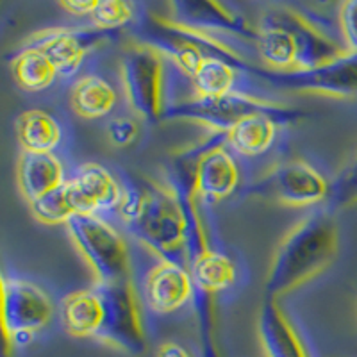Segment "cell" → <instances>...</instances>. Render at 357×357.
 Segmentation results:
<instances>
[{
    "label": "cell",
    "instance_id": "cell-31",
    "mask_svg": "<svg viewBox=\"0 0 357 357\" xmlns=\"http://www.w3.org/2000/svg\"><path fill=\"white\" fill-rule=\"evenodd\" d=\"M59 8L65 9L68 15H73V17L91 18L95 8H97V2H93V0H63V2H59Z\"/></svg>",
    "mask_w": 357,
    "mask_h": 357
},
{
    "label": "cell",
    "instance_id": "cell-23",
    "mask_svg": "<svg viewBox=\"0 0 357 357\" xmlns=\"http://www.w3.org/2000/svg\"><path fill=\"white\" fill-rule=\"evenodd\" d=\"M190 273L197 293L213 296L234 284L236 264L229 256L211 248L191 261Z\"/></svg>",
    "mask_w": 357,
    "mask_h": 357
},
{
    "label": "cell",
    "instance_id": "cell-24",
    "mask_svg": "<svg viewBox=\"0 0 357 357\" xmlns=\"http://www.w3.org/2000/svg\"><path fill=\"white\" fill-rule=\"evenodd\" d=\"M238 66L218 56H206L193 77V97L216 98L236 91Z\"/></svg>",
    "mask_w": 357,
    "mask_h": 357
},
{
    "label": "cell",
    "instance_id": "cell-3",
    "mask_svg": "<svg viewBox=\"0 0 357 357\" xmlns=\"http://www.w3.org/2000/svg\"><path fill=\"white\" fill-rule=\"evenodd\" d=\"M70 240L93 273L95 284L130 280V254L127 241L98 215H77L68 223Z\"/></svg>",
    "mask_w": 357,
    "mask_h": 357
},
{
    "label": "cell",
    "instance_id": "cell-5",
    "mask_svg": "<svg viewBox=\"0 0 357 357\" xmlns=\"http://www.w3.org/2000/svg\"><path fill=\"white\" fill-rule=\"evenodd\" d=\"M254 113H270L277 118H295L301 111L282 106L275 100L256 97L245 91H232L229 95L216 98L190 97L186 100H178L165 111L167 120L190 122L209 129L215 134H227L232 127L243 118Z\"/></svg>",
    "mask_w": 357,
    "mask_h": 357
},
{
    "label": "cell",
    "instance_id": "cell-15",
    "mask_svg": "<svg viewBox=\"0 0 357 357\" xmlns=\"http://www.w3.org/2000/svg\"><path fill=\"white\" fill-rule=\"evenodd\" d=\"M73 206L77 215H98L102 211L118 209L123 197V188L106 167L86 162L66 178Z\"/></svg>",
    "mask_w": 357,
    "mask_h": 357
},
{
    "label": "cell",
    "instance_id": "cell-18",
    "mask_svg": "<svg viewBox=\"0 0 357 357\" xmlns=\"http://www.w3.org/2000/svg\"><path fill=\"white\" fill-rule=\"evenodd\" d=\"M61 321L73 337H97L104 324V301L97 288L79 289L61 302Z\"/></svg>",
    "mask_w": 357,
    "mask_h": 357
},
{
    "label": "cell",
    "instance_id": "cell-19",
    "mask_svg": "<svg viewBox=\"0 0 357 357\" xmlns=\"http://www.w3.org/2000/svg\"><path fill=\"white\" fill-rule=\"evenodd\" d=\"M256 31V50L263 68L277 73L296 72L298 50L291 34L266 17L261 18Z\"/></svg>",
    "mask_w": 357,
    "mask_h": 357
},
{
    "label": "cell",
    "instance_id": "cell-8",
    "mask_svg": "<svg viewBox=\"0 0 357 357\" xmlns=\"http://www.w3.org/2000/svg\"><path fill=\"white\" fill-rule=\"evenodd\" d=\"M95 288L104 301V324L95 340L134 356L145 352L146 334L132 282L123 280L114 284H95Z\"/></svg>",
    "mask_w": 357,
    "mask_h": 357
},
{
    "label": "cell",
    "instance_id": "cell-2",
    "mask_svg": "<svg viewBox=\"0 0 357 357\" xmlns=\"http://www.w3.org/2000/svg\"><path fill=\"white\" fill-rule=\"evenodd\" d=\"M116 211L139 243L159 259L188 261L186 216L170 184L146 181L145 186L123 188Z\"/></svg>",
    "mask_w": 357,
    "mask_h": 357
},
{
    "label": "cell",
    "instance_id": "cell-14",
    "mask_svg": "<svg viewBox=\"0 0 357 357\" xmlns=\"http://www.w3.org/2000/svg\"><path fill=\"white\" fill-rule=\"evenodd\" d=\"M195 293L190 268L177 261L159 259L146 272L143 296L152 312L170 314L188 304Z\"/></svg>",
    "mask_w": 357,
    "mask_h": 357
},
{
    "label": "cell",
    "instance_id": "cell-30",
    "mask_svg": "<svg viewBox=\"0 0 357 357\" xmlns=\"http://www.w3.org/2000/svg\"><path fill=\"white\" fill-rule=\"evenodd\" d=\"M139 136V123L134 116H116L107 123V138L114 146L132 145Z\"/></svg>",
    "mask_w": 357,
    "mask_h": 357
},
{
    "label": "cell",
    "instance_id": "cell-11",
    "mask_svg": "<svg viewBox=\"0 0 357 357\" xmlns=\"http://www.w3.org/2000/svg\"><path fill=\"white\" fill-rule=\"evenodd\" d=\"M170 13L165 15L168 20L184 27L195 29L216 40L234 43L241 38L256 45L257 31L252 29L231 6L213 0H181L168 4Z\"/></svg>",
    "mask_w": 357,
    "mask_h": 357
},
{
    "label": "cell",
    "instance_id": "cell-12",
    "mask_svg": "<svg viewBox=\"0 0 357 357\" xmlns=\"http://www.w3.org/2000/svg\"><path fill=\"white\" fill-rule=\"evenodd\" d=\"M264 17L284 27L293 36L298 50L296 72H309L329 65L347 56L341 40H334L324 29L312 24L307 17L293 8H279L268 11Z\"/></svg>",
    "mask_w": 357,
    "mask_h": 357
},
{
    "label": "cell",
    "instance_id": "cell-20",
    "mask_svg": "<svg viewBox=\"0 0 357 357\" xmlns=\"http://www.w3.org/2000/svg\"><path fill=\"white\" fill-rule=\"evenodd\" d=\"M277 136V116L254 113L236 123L227 134V145L245 158H257L273 145Z\"/></svg>",
    "mask_w": 357,
    "mask_h": 357
},
{
    "label": "cell",
    "instance_id": "cell-13",
    "mask_svg": "<svg viewBox=\"0 0 357 357\" xmlns=\"http://www.w3.org/2000/svg\"><path fill=\"white\" fill-rule=\"evenodd\" d=\"M109 40V33L97 27H52L36 33L25 47H34L49 57L59 75H73L95 47Z\"/></svg>",
    "mask_w": 357,
    "mask_h": 357
},
{
    "label": "cell",
    "instance_id": "cell-32",
    "mask_svg": "<svg viewBox=\"0 0 357 357\" xmlns=\"http://www.w3.org/2000/svg\"><path fill=\"white\" fill-rule=\"evenodd\" d=\"M158 357H191L190 352L183 345H178L175 341H167L162 343L158 350Z\"/></svg>",
    "mask_w": 357,
    "mask_h": 357
},
{
    "label": "cell",
    "instance_id": "cell-7",
    "mask_svg": "<svg viewBox=\"0 0 357 357\" xmlns=\"http://www.w3.org/2000/svg\"><path fill=\"white\" fill-rule=\"evenodd\" d=\"M54 317V304L43 288L18 277L2 279V333L6 354L43 331Z\"/></svg>",
    "mask_w": 357,
    "mask_h": 357
},
{
    "label": "cell",
    "instance_id": "cell-28",
    "mask_svg": "<svg viewBox=\"0 0 357 357\" xmlns=\"http://www.w3.org/2000/svg\"><path fill=\"white\" fill-rule=\"evenodd\" d=\"M134 18V6L130 2H123V0H102L97 2L91 20H93L95 27L100 31H116V29L126 27L130 24Z\"/></svg>",
    "mask_w": 357,
    "mask_h": 357
},
{
    "label": "cell",
    "instance_id": "cell-6",
    "mask_svg": "<svg viewBox=\"0 0 357 357\" xmlns=\"http://www.w3.org/2000/svg\"><path fill=\"white\" fill-rule=\"evenodd\" d=\"M331 183L304 159L280 161L254 178L247 195L286 207L317 206L329 199Z\"/></svg>",
    "mask_w": 357,
    "mask_h": 357
},
{
    "label": "cell",
    "instance_id": "cell-10",
    "mask_svg": "<svg viewBox=\"0 0 357 357\" xmlns=\"http://www.w3.org/2000/svg\"><path fill=\"white\" fill-rule=\"evenodd\" d=\"M193 186L197 199L207 204L222 202L240 188V165L229 152L225 134L211 132L209 138L193 145Z\"/></svg>",
    "mask_w": 357,
    "mask_h": 357
},
{
    "label": "cell",
    "instance_id": "cell-27",
    "mask_svg": "<svg viewBox=\"0 0 357 357\" xmlns=\"http://www.w3.org/2000/svg\"><path fill=\"white\" fill-rule=\"evenodd\" d=\"M329 204L333 209H345L357 206V154L350 158L337 170L336 177L331 181Z\"/></svg>",
    "mask_w": 357,
    "mask_h": 357
},
{
    "label": "cell",
    "instance_id": "cell-9",
    "mask_svg": "<svg viewBox=\"0 0 357 357\" xmlns=\"http://www.w3.org/2000/svg\"><path fill=\"white\" fill-rule=\"evenodd\" d=\"M248 72L282 91L317 95L336 100L357 98V54H347L329 65L309 72L277 73L252 66Z\"/></svg>",
    "mask_w": 357,
    "mask_h": 357
},
{
    "label": "cell",
    "instance_id": "cell-21",
    "mask_svg": "<svg viewBox=\"0 0 357 357\" xmlns=\"http://www.w3.org/2000/svg\"><path fill=\"white\" fill-rule=\"evenodd\" d=\"M17 136L24 152L54 154L63 138L61 126L47 111L29 109L18 114Z\"/></svg>",
    "mask_w": 357,
    "mask_h": 357
},
{
    "label": "cell",
    "instance_id": "cell-25",
    "mask_svg": "<svg viewBox=\"0 0 357 357\" xmlns=\"http://www.w3.org/2000/svg\"><path fill=\"white\" fill-rule=\"evenodd\" d=\"M13 77L25 91H41L54 84L59 72L41 50L24 47L11 61Z\"/></svg>",
    "mask_w": 357,
    "mask_h": 357
},
{
    "label": "cell",
    "instance_id": "cell-1",
    "mask_svg": "<svg viewBox=\"0 0 357 357\" xmlns=\"http://www.w3.org/2000/svg\"><path fill=\"white\" fill-rule=\"evenodd\" d=\"M340 252V232L329 211L305 216L280 240L268 268L266 298H280L324 273Z\"/></svg>",
    "mask_w": 357,
    "mask_h": 357
},
{
    "label": "cell",
    "instance_id": "cell-26",
    "mask_svg": "<svg viewBox=\"0 0 357 357\" xmlns=\"http://www.w3.org/2000/svg\"><path fill=\"white\" fill-rule=\"evenodd\" d=\"M29 209L34 218L45 225H66L73 216H77V209L73 206L66 183L29 204Z\"/></svg>",
    "mask_w": 357,
    "mask_h": 357
},
{
    "label": "cell",
    "instance_id": "cell-16",
    "mask_svg": "<svg viewBox=\"0 0 357 357\" xmlns=\"http://www.w3.org/2000/svg\"><path fill=\"white\" fill-rule=\"evenodd\" d=\"M257 336L266 357H311L286 312L273 298H266L261 305Z\"/></svg>",
    "mask_w": 357,
    "mask_h": 357
},
{
    "label": "cell",
    "instance_id": "cell-17",
    "mask_svg": "<svg viewBox=\"0 0 357 357\" xmlns=\"http://www.w3.org/2000/svg\"><path fill=\"white\" fill-rule=\"evenodd\" d=\"M66 183L65 168L56 154L24 152L17 162V184L29 204Z\"/></svg>",
    "mask_w": 357,
    "mask_h": 357
},
{
    "label": "cell",
    "instance_id": "cell-22",
    "mask_svg": "<svg viewBox=\"0 0 357 357\" xmlns=\"http://www.w3.org/2000/svg\"><path fill=\"white\" fill-rule=\"evenodd\" d=\"M70 106L73 113L86 120L109 114L116 106V91L100 75L89 73L73 82L70 91Z\"/></svg>",
    "mask_w": 357,
    "mask_h": 357
},
{
    "label": "cell",
    "instance_id": "cell-29",
    "mask_svg": "<svg viewBox=\"0 0 357 357\" xmlns=\"http://www.w3.org/2000/svg\"><path fill=\"white\" fill-rule=\"evenodd\" d=\"M340 20L341 43L347 54H357V0H349L340 6L337 11Z\"/></svg>",
    "mask_w": 357,
    "mask_h": 357
},
{
    "label": "cell",
    "instance_id": "cell-4",
    "mask_svg": "<svg viewBox=\"0 0 357 357\" xmlns=\"http://www.w3.org/2000/svg\"><path fill=\"white\" fill-rule=\"evenodd\" d=\"M127 106L146 122H159L167 111V59L139 40H130L122 57Z\"/></svg>",
    "mask_w": 357,
    "mask_h": 357
}]
</instances>
